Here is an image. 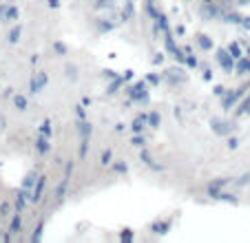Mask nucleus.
Masks as SVG:
<instances>
[{
    "label": "nucleus",
    "instance_id": "obj_1",
    "mask_svg": "<svg viewBox=\"0 0 250 243\" xmlns=\"http://www.w3.org/2000/svg\"><path fill=\"white\" fill-rule=\"evenodd\" d=\"M217 62L219 66H222L226 73H232L235 71V58H232V53L228 51V49H217Z\"/></svg>",
    "mask_w": 250,
    "mask_h": 243
},
{
    "label": "nucleus",
    "instance_id": "obj_2",
    "mask_svg": "<svg viewBox=\"0 0 250 243\" xmlns=\"http://www.w3.org/2000/svg\"><path fill=\"white\" fill-rule=\"evenodd\" d=\"M128 95H131V100H135V102H148L146 82H137V84H133L131 91H128Z\"/></svg>",
    "mask_w": 250,
    "mask_h": 243
},
{
    "label": "nucleus",
    "instance_id": "obj_3",
    "mask_svg": "<svg viewBox=\"0 0 250 243\" xmlns=\"http://www.w3.org/2000/svg\"><path fill=\"white\" fill-rule=\"evenodd\" d=\"M71 168H73V164H66V173H64V177H62L60 186H58V190H56V201L64 199V192H66V188H69V179H71Z\"/></svg>",
    "mask_w": 250,
    "mask_h": 243
},
{
    "label": "nucleus",
    "instance_id": "obj_4",
    "mask_svg": "<svg viewBox=\"0 0 250 243\" xmlns=\"http://www.w3.org/2000/svg\"><path fill=\"white\" fill-rule=\"evenodd\" d=\"M246 91H248V86H239L237 91H230V93H226V98H224V108H230V106H235V102L239 100V95H244Z\"/></svg>",
    "mask_w": 250,
    "mask_h": 243
},
{
    "label": "nucleus",
    "instance_id": "obj_5",
    "mask_svg": "<svg viewBox=\"0 0 250 243\" xmlns=\"http://www.w3.org/2000/svg\"><path fill=\"white\" fill-rule=\"evenodd\" d=\"M44 188H47V177H38V182H36V186H33L31 190V203H36V201H40V197H42Z\"/></svg>",
    "mask_w": 250,
    "mask_h": 243
},
{
    "label": "nucleus",
    "instance_id": "obj_6",
    "mask_svg": "<svg viewBox=\"0 0 250 243\" xmlns=\"http://www.w3.org/2000/svg\"><path fill=\"white\" fill-rule=\"evenodd\" d=\"M195 42H197V47L202 49V51H210V49L215 47L212 38L206 36V33H197V36H195Z\"/></svg>",
    "mask_w": 250,
    "mask_h": 243
},
{
    "label": "nucleus",
    "instance_id": "obj_7",
    "mask_svg": "<svg viewBox=\"0 0 250 243\" xmlns=\"http://www.w3.org/2000/svg\"><path fill=\"white\" fill-rule=\"evenodd\" d=\"M148 126V120H146V113H142V115H135V120H133V124H131V128H133V133H144V128Z\"/></svg>",
    "mask_w": 250,
    "mask_h": 243
},
{
    "label": "nucleus",
    "instance_id": "obj_8",
    "mask_svg": "<svg viewBox=\"0 0 250 243\" xmlns=\"http://www.w3.org/2000/svg\"><path fill=\"white\" fill-rule=\"evenodd\" d=\"M44 84H47V73H33V78H31V93H38Z\"/></svg>",
    "mask_w": 250,
    "mask_h": 243
},
{
    "label": "nucleus",
    "instance_id": "obj_9",
    "mask_svg": "<svg viewBox=\"0 0 250 243\" xmlns=\"http://www.w3.org/2000/svg\"><path fill=\"white\" fill-rule=\"evenodd\" d=\"M226 183H230V179H215V182H210V183H208V195H210V197H217Z\"/></svg>",
    "mask_w": 250,
    "mask_h": 243
},
{
    "label": "nucleus",
    "instance_id": "obj_10",
    "mask_svg": "<svg viewBox=\"0 0 250 243\" xmlns=\"http://www.w3.org/2000/svg\"><path fill=\"white\" fill-rule=\"evenodd\" d=\"M164 78H168L170 82H180V84L182 82H186V73L184 71H180V69H168L164 73Z\"/></svg>",
    "mask_w": 250,
    "mask_h": 243
},
{
    "label": "nucleus",
    "instance_id": "obj_11",
    "mask_svg": "<svg viewBox=\"0 0 250 243\" xmlns=\"http://www.w3.org/2000/svg\"><path fill=\"white\" fill-rule=\"evenodd\" d=\"M210 128L217 133V135H228V133H230V126H228L226 122H222V120H212L210 122Z\"/></svg>",
    "mask_w": 250,
    "mask_h": 243
},
{
    "label": "nucleus",
    "instance_id": "obj_12",
    "mask_svg": "<svg viewBox=\"0 0 250 243\" xmlns=\"http://www.w3.org/2000/svg\"><path fill=\"white\" fill-rule=\"evenodd\" d=\"M140 159H142V162H144V164H148V166H151L153 170H162V166L157 164V162L151 157V155H148V150H144V148H142V150H140Z\"/></svg>",
    "mask_w": 250,
    "mask_h": 243
},
{
    "label": "nucleus",
    "instance_id": "obj_13",
    "mask_svg": "<svg viewBox=\"0 0 250 243\" xmlns=\"http://www.w3.org/2000/svg\"><path fill=\"white\" fill-rule=\"evenodd\" d=\"M235 71L239 75L250 73V58H239V60H237V64H235Z\"/></svg>",
    "mask_w": 250,
    "mask_h": 243
},
{
    "label": "nucleus",
    "instance_id": "obj_14",
    "mask_svg": "<svg viewBox=\"0 0 250 243\" xmlns=\"http://www.w3.org/2000/svg\"><path fill=\"white\" fill-rule=\"evenodd\" d=\"M36 148H38L40 155H47L49 153V140L47 137H42V135L36 137Z\"/></svg>",
    "mask_w": 250,
    "mask_h": 243
},
{
    "label": "nucleus",
    "instance_id": "obj_15",
    "mask_svg": "<svg viewBox=\"0 0 250 243\" xmlns=\"http://www.w3.org/2000/svg\"><path fill=\"white\" fill-rule=\"evenodd\" d=\"M78 128H80V140L84 137V140H89L91 135V124L86 120H78Z\"/></svg>",
    "mask_w": 250,
    "mask_h": 243
},
{
    "label": "nucleus",
    "instance_id": "obj_16",
    "mask_svg": "<svg viewBox=\"0 0 250 243\" xmlns=\"http://www.w3.org/2000/svg\"><path fill=\"white\" fill-rule=\"evenodd\" d=\"M146 120H148V126H151V128H160L162 117H160V113H157V111L146 113Z\"/></svg>",
    "mask_w": 250,
    "mask_h": 243
},
{
    "label": "nucleus",
    "instance_id": "obj_17",
    "mask_svg": "<svg viewBox=\"0 0 250 243\" xmlns=\"http://www.w3.org/2000/svg\"><path fill=\"white\" fill-rule=\"evenodd\" d=\"M40 135L47 137V140H51L53 131H51V122H49V120H44V122H42V126H40Z\"/></svg>",
    "mask_w": 250,
    "mask_h": 243
},
{
    "label": "nucleus",
    "instance_id": "obj_18",
    "mask_svg": "<svg viewBox=\"0 0 250 243\" xmlns=\"http://www.w3.org/2000/svg\"><path fill=\"white\" fill-rule=\"evenodd\" d=\"M246 111H250V93L246 95V100H244V102H241V106L235 111V117H241Z\"/></svg>",
    "mask_w": 250,
    "mask_h": 243
},
{
    "label": "nucleus",
    "instance_id": "obj_19",
    "mask_svg": "<svg viewBox=\"0 0 250 243\" xmlns=\"http://www.w3.org/2000/svg\"><path fill=\"white\" fill-rule=\"evenodd\" d=\"M226 49L232 53V58H235V60H239V58H241V44L239 42H230Z\"/></svg>",
    "mask_w": 250,
    "mask_h": 243
},
{
    "label": "nucleus",
    "instance_id": "obj_20",
    "mask_svg": "<svg viewBox=\"0 0 250 243\" xmlns=\"http://www.w3.org/2000/svg\"><path fill=\"white\" fill-rule=\"evenodd\" d=\"M124 82H126V80H124V78H120V75H118V78H113V84H111L109 89H106V93H109V95H113L115 91L120 89V84H124Z\"/></svg>",
    "mask_w": 250,
    "mask_h": 243
},
{
    "label": "nucleus",
    "instance_id": "obj_21",
    "mask_svg": "<svg viewBox=\"0 0 250 243\" xmlns=\"http://www.w3.org/2000/svg\"><path fill=\"white\" fill-rule=\"evenodd\" d=\"M42 228H44V221H40L38 228L33 230V234H31V241H40V237H42Z\"/></svg>",
    "mask_w": 250,
    "mask_h": 243
},
{
    "label": "nucleus",
    "instance_id": "obj_22",
    "mask_svg": "<svg viewBox=\"0 0 250 243\" xmlns=\"http://www.w3.org/2000/svg\"><path fill=\"white\" fill-rule=\"evenodd\" d=\"M14 104L20 108V111H24V108H27V98H22V95H16V98H14Z\"/></svg>",
    "mask_w": 250,
    "mask_h": 243
},
{
    "label": "nucleus",
    "instance_id": "obj_23",
    "mask_svg": "<svg viewBox=\"0 0 250 243\" xmlns=\"http://www.w3.org/2000/svg\"><path fill=\"white\" fill-rule=\"evenodd\" d=\"M20 228H22V219H20V215H16L14 217V223H11V234L20 232Z\"/></svg>",
    "mask_w": 250,
    "mask_h": 243
},
{
    "label": "nucleus",
    "instance_id": "obj_24",
    "mask_svg": "<svg viewBox=\"0 0 250 243\" xmlns=\"http://www.w3.org/2000/svg\"><path fill=\"white\" fill-rule=\"evenodd\" d=\"M111 159H113V153H111V150H104L102 157H100V162H102L104 166H109V164H111Z\"/></svg>",
    "mask_w": 250,
    "mask_h": 243
},
{
    "label": "nucleus",
    "instance_id": "obj_25",
    "mask_svg": "<svg viewBox=\"0 0 250 243\" xmlns=\"http://www.w3.org/2000/svg\"><path fill=\"white\" fill-rule=\"evenodd\" d=\"M18 38H20V27H14V29H11V33H9V42L16 44V42H18Z\"/></svg>",
    "mask_w": 250,
    "mask_h": 243
},
{
    "label": "nucleus",
    "instance_id": "obj_26",
    "mask_svg": "<svg viewBox=\"0 0 250 243\" xmlns=\"http://www.w3.org/2000/svg\"><path fill=\"white\" fill-rule=\"evenodd\" d=\"M160 75H157V73H148L146 75V84H153V86H155V84H160Z\"/></svg>",
    "mask_w": 250,
    "mask_h": 243
},
{
    "label": "nucleus",
    "instance_id": "obj_27",
    "mask_svg": "<svg viewBox=\"0 0 250 243\" xmlns=\"http://www.w3.org/2000/svg\"><path fill=\"white\" fill-rule=\"evenodd\" d=\"M133 144H135V146H140V148H144V144H146V140L142 137V133H137V135L133 137Z\"/></svg>",
    "mask_w": 250,
    "mask_h": 243
},
{
    "label": "nucleus",
    "instance_id": "obj_28",
    "mask_svg": "<svg viewBox=\"0 0 250 243\" xmlns=\"http://www.w3.org/2000/svg\"><path fill=\"white\" fill-rule=\"evenodd\" d=\"M126 168H128V166L124 164V162H115V164H113V170H115V173H126Z\"/></svg>",
    "mask_w": 250,
    "mask_h": 243
},
{
    "label": "nucleus",
    "instance_id": "obj_29",
    "mask_svg": "<svg viewBox=\"0 0 250 243\" xmlns=\"http://www.w3.org/2000/svg\"><path fill=\"white\" fill-rule=\"evenodd\" d=\"M86 148H89V140H84V137H82V142H80V157H86Z\"/></svg>",
    "mask_w": 250,
    "mask_h": 243
},
{
    "label": "nucleus",
    "instance_id": "obj_30",
    "mask_svg": "<svg viewBox=\"0 0 250 243\" xmlns=\"http://www.w3.org/2000/svg\"><path fill=\"white\" fill-rule=\"evenodd\" d=\"M120 239H122V241H126V243H131L133 241V232H131V230H122Z\"/></svg>",
    "mask_w": 250,
    "mask_h": 243
},
{
    "label": "nucleus",
    "instance_id": "obj_31",
    "mask_svg": "<svg viewBox=\"0 0 250 243\" xmlns=\"http://www.w3.org/2000/svg\"><path fill=\"white\" fill-rule=\"evenodd\" d=\"M153 230H155V232H160V234H164L166 230H168V223H155V225H153Z\"/></svg>",
    "mask_w": 250,
    "mask_h": 243
},
{
    "label": "nucleus",
    "instance_id": "obj_32",
    "mask_svg": "<svg viewBox=\"0 0 250 243\" xmlns=\"http://www.w3.org/2000/svg\"><path fill=\"white\" fill-rule=\"evenodd\" d=\"M131 14H133V2H126V11L122 14V18H124V20L131 18Z\"/></svg>",
    "mask_w": 250,
    "mask_h": 243
},
{
    "label": "nucleus",
    "instance_id": "obj_33",
    "mask_svg": "<svg viewBox=\"0 0 250 243\" xmlns=\"http://www.w3.org/2000/svg\"><path fill=\"white\" fill-rule=\"evenodd\" d=\"M186 66H190V69H195V66H197V58L188 56V58H186Z\"/></svg>",
    "mask_w": 250,
    "mask_h": 243
},
{
    "label": "nucleus",
    "instance_id": "obj_34",
    "mask_svg": "<svg viewBox=\"0 0 250 243\" xmlns=\"http://www.w3.org/2000/svg\"><path fill=\"white\" fill-rule=\"evenodd\" d=\"M111 29H113L111 22H100V31H111Z\"/></svg>",
    "mask_w": 250,
    "mask_h": 243
},
{
    "label": "nucleus",
    "instance_id": "obj_35",
    "mask_svg": "<svg viewBox=\"0 0 250 243\" xmlns=\"http://www.w3.org/2000/svg\"><path fill=\"white\" fill-rule=\"evenodd\" d=\"M237 146H239V142H237L235 137H230V140H228V148H232V150H235Z\"/></svg>",
    "mask_w": 250,
    "mask_h": 243
},
{
    "label": "nucleus",
    "instance_id": "obj_36",
    "mask_svg": "<svg viewBox=\"0 0 250 243\" xmlns=\"http://www.w3.org/2000/svg\"><path fill=\"white\" fill-rule=\"evenodd\" d=\"M76 113H78V120H86L84 108H82V106H78V108H76Z\"/></svg>",
    "mask_w": 250,
    "mask_h": 243
},
{
    "label": "nucleus",
    "instance_id": "obj_37",
    "mask_svg": "<svg viewBox=\"0 0 250 243\" xmlns=\"http://www.w3.org/2000/svg\"><path fill=\"white\" fill-rule=\"evenodd\" d=\"M56 51H58V53H64V51H66L64 42H56Z\"/></svg>",
    "mask_w": 250,
    "mask_h": 243
},
{
    "label": "nucleus",
    "instance_id": "obj_38",
    "mask_svg": "<svg viewBox=\"0 0 250 243\" xmlns=\"http://www.w3.org/2000/svg\"><path fill=\"white\" fill-rule=\"evenodd\" d=\"M241 27H244V29H250V16H248V18H241Z\"/></svg>",
    "mask_w": 250,
    "mask_h": 243
},
{
    "label": "nucleus",
    "instance_id": "obj_39",
    "mask_svg": "<svg viewBox=\"0 0 250 243\" xmlns=\"http://www.w3.org/2000/svg\"><path fill=\"white\" fill-rule=\"evenodd\" d=\"M9 18H18V9L16 7H9Z\"/></svg>",
    "mask_w": 250,
    "mask_h": 243
},
{
    "label": "nucleus",
    "instance_id": "obj_40",
    "mask_svg": "<svg viewBox=\"0 0 250 243\" xmlns=\"http://www.w3.org/2000/svg\"><path fill=\"white\" fill-rule=\"evenodd\" d=\"M7 212H9V203H2L0 206V215H7Z\"/></svg>",
    "mask_w": 250,
    "mask_h": 243
},
{
    "label": "nucleus",
    "instance_id": "obj_41",
    "mask_svg": "<svg viewBox=\"0 0 250 243\" xmlns=\"http://www.w3.org/2000/svg\"><path fill=\"white\" fill-rule=\"evenodd\" d=\"M49 5H51L53 9H58V7H60V0H49Z\"/></svg>",
    "mask_w": 250,
    "mask_h": 243
},
{
    "label": "nucleus",
    "instance_id": "obj_42",
    "mask_svg": "<svg viewBox=\"0 0 250 243\" xmlns=\"http://www.w3.org/2000/svg\"><path fill=\"white\" fill-rule=\"evenodd\" d=\"M215 93H217V95H224V86H215Z\"/></svg>",
    "mask_w": 250,
    "mask_h": 243
},
{
    "label": "nucleus",
    "instance_id": "obj_43",
    "mask_svg": "<svg viewBox=\"0 0 250 243\" xmlns=\"http://www.w3.org/2000/svg\"><path fill=\"white\" fill-rule=\"evenodd\" d=\"M250 0H237V5H248Z\"/></svg>",
    "mask_w": 250,
    "mask_h": 243
},
{
    "label": "nucleus",
    "instance_id": "obj_44",
    "mask_svg": "<svg viewBox=\"0 0 250 243\" xmlns=\"http://www.w3.org/2000/svg\"><path fill=\"white\" fill-rule=\"evenodd\" d=\"M248 56H250V44H248Z\"/></svg>",
    "mask_w": 250,
    "mask_h": 243
},
{
    "label": "nucleus",
    "instance_id": "obj_45",
    "mask_svg": "<svg viewBox=\"0 0 250 243\" xmlns=\"http://www.w3.org/2000/svg\"><path fill=\"white\" fill-rule=\"evenodd\" d=\"M204 2H212V0H204Z\"/></svg>",
    "mask_w": 250,
    "mask_h": 243
}]
</instances>
